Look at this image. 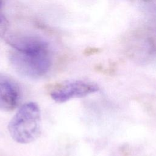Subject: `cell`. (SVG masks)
<instances>
[{"mask_svg":"<svg viewBox=\"0 0 156 156\" xmlns=\"http://www.w3.org/2000/svg\"><path fill=\"white\" fill-rule=\"evenodd\" d=\"M40 110L35 102L24 104L10 121L8 130L16 142L26 144L36 140L40 133Z\"/></svg>","mask_w":156,"mask_h":156,"instance_id":"6da1fadb","label":"cell"},{"mask_svg":"<svg viewBox=\"0 0 156 156\" xmlns=\"http://www.w3.org/2000/svg\"><path fill=\"white\" fill-rule=\"evenodd\" d=\"M9 60L16 71L30 78H38L45 75L51 65L48 51L24 53L14 50L9 54Z\"/></svg>","mask_w":156,"mask_h":156,"instance_id":"7a4b0ae2","label":"cell"},{"mask_svg":"<svg viewBox=\"0 0 156 156\" xmlns=\"http://www.w3.org/2000/svg\"><path fill=\"white\" fill-rule=\"evenodd\" d=\"M99 90L94 83L83 80H71L55 85L50 91L52 99L58 103L65 102L71 99L82 98Z\"/></svg>","mask_w":156,"mask_h":156,"instance_id":"3957f363","label":"cell"},{"mask_svg":"<svg viewBox=\"0 0 156 156\" xmlns=\"http://www.w3.org/2000/svg\"><path fill=\"white\" fill-rule=\"evenodd\" d=\"M6 42L15 51L24 53H38L48 51V44L38 36L29 34H8Z\"/></svg>","mask_w":156,"mask_h":156,"instance_id":"277c9868","label":"cell"},{"mask_svg":"<svg viewBox=\"0 0 156 156\" xmlns=\"http://www.w3.org/2000/svg\"><path fill=\"white\" fill-rule=\"evenodd\" d=\"M20 88L17 82L9 76L0 73V110L15 109L20 99Z\"/></svg>","mask_w":156,"mask_h":156,"instance_id":"5b68a950","label":"cell"},{"mask_svg":"<svg viewBox=\"0 0 156 156\" xmlns=\"http://www.w3.org/2000/svg\"><path fill=\"white\" fill-rule=\"evenodd\" d=\"M8 21L6 18L0 13V36H5L8 29Z\"/></svg>","mask_w":156,"mask_h":156,"instance_id":"8992f818","label":"cell"},{"mask_svg":"<svg viewBox=\"0 0 156 156\" xmlns=\"http://www.w3.org/2000/svg\"><path fill=\"white\" fill-rule=\"evenodd\" d=\"M98 52H99L98 48H91V49H88V51H87V53L88 54H91L96 53Z\"/></svg>","mask_w":156,"mask_h":156,"instance_id":"52a82bcc","label":"cell"},{"mask_svg":"<svg viewBox=\"0 0 156 156\" xmlns=\"http://www.w3.org/2000/svg\"><path fill=\"white\" fill-rule=\"evenodd\" d=\"M3 1H4V0H0V9H1V7L2 6Z\"/></svg>","mask_w":156,"mask_h":156,"instance_id":"ba28073f","label":"cell"}]
</instances>
